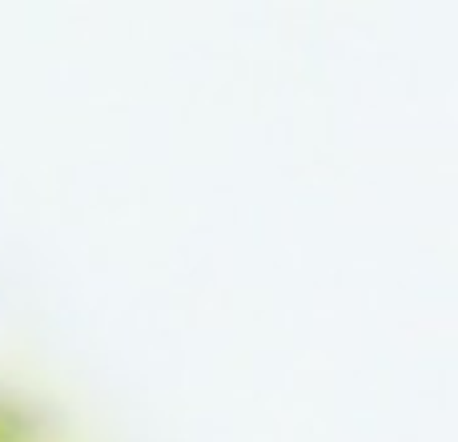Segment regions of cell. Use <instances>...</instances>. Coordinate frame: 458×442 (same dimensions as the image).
<instances>
[{"instance_id":"1","label":"cell","mask_w":458,"mask_h":442,"mask_svg":"<svg viewBox=\"0 0 458 442\" xmlns=\"http://www.w3.org/2000/svg\"><path fill=\"white\" fill-rule=\"evenodd\" d=\"M0 442H8V427H4V419H0Z\"/></svg>"}]
</instances>
